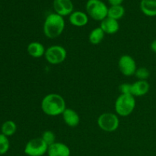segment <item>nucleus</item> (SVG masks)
I'll use <instances>...</instances> for the list:
<instances>
[{"label":"nucleus","instance_id":"obj_7","mask_svg":"<svg viewBox=\"0 0 156 156\" xmlns=\"http://www.w3.org/2000/svg\"><path fill=\"white\" fill-rule=\"evenodd\" d=\"M48 146L41 137L33 138L26 143L24 152L27 156H43L47 153Z\"/></svg>","mask_w":156,"mask_h":156},{"label":"nucleus","instance_id":"obj_4","mask_svg":"<svg viewBox=\"0 0 156 156\" xmlns=\"http://www.w3.org/2000/svg\"><path fill=\"white\" fill-rule=\"evenodd\" d=\"M85 9L88 17L94 21H101L108 17V7L101 0H88Z\"/></svg>","mask_w":156,"mask_h":156},{"label":"nucleus","instance_id":"obj_18","mask_svg":"<svg viewBox=\"0 0 156 156\" xmlns=\"http://www.w3.org/2000/svg\"><path fill=\"white\" fill-rule=\"evenodd\" d=\"M125 15V9L122 5H111L108 8V17L117 21L121 19Z\"/></svg>","mask_w":156,"mask_h":156},{"label":"nucleus","instance_id":"obj_12","mask_svg":"<svg viewBox=\"0 0 156 156\" xmlns=\"http://www.w3.org/2000/svg\"><path fill=\"white\" fill-rule=\"evenodd\" d=\"M89 17L85 12L82 11H75L69 16V21L73 26L82 27L88 23Z\"/></svg>","mask_w":156,"mask_h":156},{"label":"nucleus","instance_id":"obj_13","mask_svg":"<svg viewBox=\"0 0 156 156\" xmlns=\"http://www.w3.org/2000/svg\"><path fill=\"white\" fill-rule=\"evenodd\" d=\"M150 85L147 80H137L132 83L131 94L134 97H142L149 92Z\"/></svg>","mask_w":156,"mask_h":156},{"label":"nucleus","instance_id":"obj_10","mask_svg":"<svg viewBox=\"0 0 156 156\" xmlns=\"http://www.w3.org/2000/svg\"><path fill=\"white\" fill-rule=\"evenodd\" d=\"M48 156H70L71 151L66 144L60 142H55L48 146Z\"/></svg>","mask_w":156,"mask_h":156},{"label":"nucleus","instance_id":"obj_8","mask_svg":"<svg viewBox=\"0 0 156 156\" xmlns=\"http://www.w3.org/2000/svg\"><path fill=\"white\" fill-rule=\"evenodd\" d=\"M118 68L123 76H134L137 69L136 62L134 58L129 55H122L118 60Z\"/></svg>","mask_w":156,"mask_h":156},{"label":"nucleus","instance_id":"obj_1","mask_svg":"<svg viewBox=\"0 0 156 156\" xmlns=\"http://www.w3.org/2000/svg\"><path fill=\"white\" fill-rule=\"evenodd\" d=\"M41 108L46 115L57 117L62 115L66 108V104L62 95L56 93H50L43 98Z\"/></svg>","mask_w":156,"mask_h":156},{"label":"nucleus","instance_id":"obj_20","mask_svg":"<svg viewBox=\"0 0 156 156\" xmlns=\"http://www.w3.org/2000/svg\"><path fill=\"white\" fill-rule=\"evenodd\" d=\"M10 148V143L8 136L4 134L0 133V155H4L7 153Z\"/></svg>","mask_w":156,"mask_h":156},{"label":"nucleus","instance_id":"obj_17","mask_svg":"<svg viewBox=\"0 0 156 156\" xmlns=\"http://www.w3.org/2000/svg\"><path fill=\"white\" fill-rule=\"evenodd\" d=\"M105 36V33L103 31V30L100 27H98L90 32L88 35V41L93 45H98L102 42Z\"/></svg>","mask_w":156,"mask_h":156},{"label":"nucleus","instance_id":"obj_22","mask_svg":"<svg viewBox=\"0 0 156 156\" xmlns=\"http://www.w3.org/2000/svg\"><path fill=\"white\" fill-rule=\"evenodd\" d=\"M134 76L138 79V80H147L150 76V72L146 67H140L137 68Z\"/></svg>","mask_w":156,"mask_h":156},{"label":"nucleus","instance_id":"obj_19","mask_svg":"<svg viewBox=\"0 0 156 156\" xmlns=\"http://www.w3.org/2000/svg\"><path fill=\"white\" fill-rule=\"evenodd\" d=\"M1 131L2 133L6 136H12L17 131L16 123L13 120H6L2 125Z\"/></svg>","mask_w":156,"mask_h":156},{"label":"nucleus","instance_id":"obj_23","mask_svg":"<svg viewBox=\"0 0 156 156\" xmlns=\"http://www.w3.org/2000/svg\"><path fill=\"white\" fill-rule=\"evenodd\" d=\"M119 90L120 91V94H131V91H132V83H127L124 82L120 85L119 86Z\"/></svg>","mask_w":156,"mask_h":156},{"label":"nucleus","instance_id":"obj_2","mask_svg":"<svg viewBox=\"0 0 156 156\" xmlns=\"http://www.w3.org/2000/svg\"><path fill=\"white\" fill-rule=\"evenodd\" d=\"M66 23L64 17L56 13H51L47 15L44 21L43 30L47 38L56 39L61 36L65 29Z\"/></svg>","mask_w":156,"mask_h":156},{"label":"nucleus","instance_id":"obj_9","mask_svg":"<svg viewBox=\"0 0 156 156\" xmlns=\"http://www.w3.org/2000/svg\"><path fill=\"white\" fill-rule=\"evenodd\" d=\"M53 6L55 13L62 17L69 16L74 12V5L72 0H53Z\"/></svg>","mask_w":156,"mask_h":156},{"label":"nucleus","instance_id":"obj_15","mask_svg":"<svg viewBox=\"0 0 156 156\" xmlns=\"http://www.w3.org/2000/svg\"><path fill=\"white\" fill-rule=\"evenodd\" d=\"M27 52L31 57L39 59L45 55L46 48L41 43L38 41H32L27 45Z\"/></svg>","mask_w":156,"mask_h":156},{"label":"nucleus","instance_id":"obj_5","mask_svg":"<svg viewBox=\"0 0 156 156\" xmlns=\"http://www.w3.org/2000/svg\"><path fill=\"white\" fill-rule=\"evenodd\" d=\"M97 123L101 130L107 133H112L118 129L120 126V119L117 114L105 112L99 116Z\"/></svg>","mask_w":156,"mask_h":156},{"label":"nucleus","instance_id":"obj_24","mask_svg":"<svg viewBox=\"0 0 156 156\" xmlns=\"http://www.w3.org/2000/svg\"><path fill=\"white\" fill-rule=\"evenodd\" d=\"M123 0H108V2L111 5H122Z\"/></svg>","mask_w":156,"mask_h":156},{"label":"nucleus","instance_id":"obj_16","mask_svg":"<svg viewBox=\"0 0 156 156\" xmlns=\"http://www.w3.org/2000/svg\"><path fill=\"white\" fill-rule=\"evenodd\" d=\"M140 9L146 16H156V0H141Z\"/></svg>","mask_w":156,"mask_h":156},{"label":"nucleus","instance_id":"obj_11","mask_svg":"<svg viewBox=\"0 0 156 156\" xmlns=\"http://www.w3.org/2000/svg\"><path fill=\"white\" fill-rule=\"evenodd\" d=\"M62 117L65 124L69 127H76L80 123V117L79 114L72 108H66L62 114Z\"/></svg>","mask_w":156,"mask_h":156},{"label":"nucleus","instance_id":"obj_6","mask_svg":"<svg viewBox=\"0 0 156 156\" xmlns=\"http://www.w3.org/2000/svg\"><path fill=\"white\" fill-rule=\"evenodd\" d=\"M67 57V51L61 45H52L46 49L44 58L51 65H59L62 63Z\"/></svg>","mask_w":156,"mask_h":156},{"label":"nucleus","instance_id":"obj_25","mask_svg":"<svg viewBox=\"0 0 156 156\" xmlns=\"http://www.w3.org/2000/svg\"><path fill=\"white\" fill-rule=\"evenodd\" d=\"M150 48L151 50H152V52H154V53H156V39L154 40V41L151 43Z\"/></svg>","mask_w":156,"mask_h":156},{"label":"nucleus","instance_id":"obj_14","mask_svg":"<svg viewBox=\"0 0 156 156\" xmlns=\"http://www.w3.org/2000/svg\"><path fill=\"white\" fill-rule=\"evenodd\" d=\"M100 27L103 30L105 34H114L118 32L120 24L117 20L107 17L105 19L101 21Z\"/></svg>","mask_w":156,"mask_h":156},{"label":"nucleus","instance_id":"obj_21","mask_svg":"<svg viewBox=\"0 0 156 156\" xmlns=\"http://www.w3.org/2000/svg\"><path fill=\"white\" fill-rule=\"evenodd\" d=\"M42 140L47 146H50L56 142V135L52 130H45L41 136Z\"/></svg>","mask_w":156,"mask_h":156},{"label":"nucleus","instance_id":"obj_3","mask_svg":"<svg viewBox=\"0 0 156 156\" xmlns=\"http://www.w3.org/2000/svg\"><path fill=\"white\" fill-rule=\"evenodd\" d=\"M135 108L136 99L132 94H120L114 103L115 112L119 117H128L133 112Z\"/></svg>","mask_w":156,"mask_h":156}]
</instances>
